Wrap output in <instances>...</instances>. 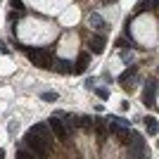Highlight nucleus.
Listing matches in <instances>:
<instances>
[{
	"instance_id": "1",
	"label": "nucleus",
	"mask_w": 159,
	"mask_h": 159,
	"mask_svg": "<svg viewBox=\"0 0 159 159\" xmlns=\"http://www.w3.org/2000/svg\"><path fill=\"white\" fill-rule=\"evenodd\" d=\"M24 52L29 55V60H31L33 66H38V69H50V52H48L45 48H24Z\"/></svg>"
},
{
	"instance_id": "2",
	"label": "nucleus",
	"mask_w": 159,
	"mask_h": 159,
	"mask_svg": "<svg viewBox=\"0 0 159 159\" xmlns=\"http://www.w3.org/2000/svg\"><path fill=\"white\" fill-rule=\"evenodd\" d=\"M26 147H29V152H31V154H36L38 159H43L48 152H50V147H48L45 143H43V140L38 138V135H33L31 131L26 133Z\"/></svg>"
},
{
	"instance_id": "3",
	"label": "nucleus",
	"mask_w": 159,
	"mask_h": 159,
	"mask_svg": "<svg viewBox=\"0 0 159 159\" xmlns=\"http://www.w3.org/2000/svg\"><path fill=\"white\" fill-rule=\"evenodd\" d=\"M128 150H126V159H145V140L135 135V138L128 143Z\"/></svg>"
},
{
	"instance_id": "4",
	"label": "nucleus",
	"mask_w": 159,
	"mask_h": 159,
	"mask_svg": "<svg viewBox=\"0 0 159 159\" xmlns=\"http://www.w3.org/2000/svg\"><path fill=\"white\" fill-rule=\"evenodd\" d=\"M48 128H50V133H52L57 140H66L69 135H71V133H69V128L64 126V121H60L57 116H55V114L50 116V119H48Z\"/></svg>"
},
{
	"instance_id": "5",
	"label": "nucleus",
	"mask_w": 159,
	"mask_h": 159,
	"mask_svg": "<svg viewBox=\"0 0 159 159\" xmlns=\"http://www.w3.org/2000/svg\"><path fill=\"white\" fill-rule=\"evenodd\" d=\"M143 102H145V107H150V109H154V105H157V81L150 79L145 83V90H143Z\"/></svg>"
},
{
	"instance_id": "6",
	"label": "nucleus",
	"mask_w": 159,
	"mask_h": 159,
	"mask_svg": "<svg viewBox=\"0 0 159 159\" xmlns=\"http://www.w3.org/2000/svg\"><path fill=\"white\" fill-rule=\"evenodd\" d=\"M29 131L33 133V135H38L43 143H45L48 147H52V133H50V128H48V124H33Z\"/></svg>"
},
{
	"instance_id": "7",
	"label": "nucleus",
	"mask_w": 159,
	"mask_h": 159,
	"mask_svg": "<svg viewBox=\"0 0 159 159\" xmlns=\"http://www.w3.org/2000/svg\"><path fill=\"white\" fill-rule=\"evenodd\" d=\"M135 76H138V66L133 64V66H128L126 71L121 74L119 76V83L124 88H126V90H133V83H135Z\"/></svg>"
},
{
	"instance_id": "8",
	"label": "nucleus",
	"mask_w": 159,
	"mask_h": 159,
	"mask_svg": "<svg viewBox=\"0 0 159 159\" xmlns=\"http://www.w3.org/2000/svg\"><path fill=\"white\" fill-rule=\"evenodd\" d=\"M114 135L119 138V143H121V145H128V143H131V140L135 138L138 133L133 131L131 126H126V128H116V131H114Z\"/></svg>"
},
{
	"instance_id": "9",
	"label": "nucleus",
	"mask_w": 159,
	"mask_h": 159,
	"mask_svg": "<svg viewBox=\"0 0 159 159\" xmlns=\"http://www.w3.org/2000/svg\"><path fill=\"white\" fill-rule=\"evenodd\" d=\"M88 66H90V55H88V52H81L79 60H76V64H74V71L71 74H83Z\"/></svg>"
},
{
	"instance_id": "10",
	"label": "nucleus",
	"mask_w": 159,
	"mask_h": 159,
	"mask_svg": "<svg viewBox=\"0 0 159 159\" xmlns=\"http://www.w3.org/2000/svg\"><path fill=\"white\" fill-rule=\"evenodd\" d=\"M88 45H90V52L100 55L102 50H105V45H107V43H105V36H98V33H95V36H90Z\"/></svg>"
},
{
	"instance_id": "11",
	"label": "nucleus",
	"mask_w": 159,
	"mask_h": 159,
	"mask_svg": "<svg viewBox=\"0 0 159 159\" xmlns=\"http://www.w3.org/2000/svg\"><path fill=\"white\" fill-rule=\"evenodd\" d=\"M88 21H90V26H93L95 31H102V33H105L107 29H109V24H107V21L102 19V17H100L98 12H93V14H90V17H88Z\"/></svg>"
},
{
	"instance_id": "12",
	"label": "nucleus",
	"mask_w": 159,
	"mask_h": 159,
	"mask_svg": "<svg viewBox=\"0 0 159 159\" xmlns=\"http://www.w3.org/2000/svg\"><path fill=\"white\" fill-rule=\"evenodd\" d=\"M93 128H95V133H98V138H100V143L107 138V124L102 119H98V121H93Z\"/></svg>"
},
{
	"instance_id": "13",
	"label": "nucleus",
	"mask_w": 159,
	"mask_h": 159,
	"mask_svg": "<svg viewBox=\"0 0 159 159\" xmlns=\"http://www.w3.org/2000/svg\"><path fill=\"white\" fill-rule=\"evenodd\" d=\"M145 128H147V135H157L159 133V126H157V119L154 116H145Z\"/></svg>"
},
{
	"instance_id": "14",
	"label": "nucleus",
	"mask_w": 159,
	"mask_h": 159,
	"mask_svg": "<svg viewBox=\"0 0 159 159\" xmlns=\"http://www.w3.org/2000/svg\"><path fill=\"white\" fill-rule=\"evenodd\" d=\"M57 71H60V74H71L74 71V64L69 60H57Z\"/></svg>"
},
{
	"instance_id": "15",
	"label": "nucleus",
	"mask_w": 159,
	"mask_h": 159,
	"mask_svg": "<svg viewBox=\"0 0 159 159\" xmlns=\"http://www.w3.org/2000/svg\"><path fill=\"white\" fill-rule=\"evenodd\" d=\"M76 126L83 128V131H93V119H90V116H79Z\"/></svg>"
},
{
	"instance_id": "16",
	"label": "nucleus",
	"mask_w": 159,
	"mask_h": 159,
	"mask_svg": "<svg viewBox=\"0 0 159 159\" xmlns=\"http://www.w3.org/2000/svg\"><path fill=\"white\" fill-rule=\"evenodd\" d=\"M147 10H152V2H150V0H140L138 5H135V14H140V12H147Z\"/></svg>"
},
{
	"instance_id": "17",
	"label": "nucleus",
	"mask_w": 159,
	"mask_h": 159,
	"mask_svg": "<svg viewBox=\"0 0 159 159\" xmlns=\"http://www.w3.org/2000/svg\"><path fill=\"white\" fill-rule=\"evenodd\" d=\"M57 98H60V95L55 93V90H45V93H40V100H43V102H55Z\"/></svg>"
},
{
	"instance_id": "18",
	"label": "nucleus",
	"mask_w": 159,
	"mask_h": 159,
	"mask_svg": "<svg viewBox=\"0 0 159 159\" xmlns=\"http://www.w3.org/2000/svg\"><path fill=\"white\" fill-rule=\"evenodd\" d=\"M17 159H38V157L31 154L29 150H24V147H19V150H17Z\"/></svg>"
},
{
	"instance_id": "19",
	"label": "nucleus",
	"mask_w": 159,
	"mask_h": 159,
	"mask_svg": "<svg viewBox=\"0 0 159 159\" xmlns=\"http://www.w3.org/2000/svg\"><path fill=\"white\" fill-rule=\"evenodd\" d=\"M93 90L98 93V98H102V100L109 98V90H107V88H93Z\"/></svg>"
},
{
	"instance_id": "20",
	"label": "nucleus",
	"mask_w": 159,
	"mask_h": 159,
	"mask_svg": "<svg viewBox=\"0 0 159 159\" xmlns=\"http://www.w3.org/2000/svg\"><path fill=\"white\" fill-rule=\"evenodd\" d=\"M10 5H12L14 10H24V5H21V0H10Z\"/></svg>"
},
{
	"instance_id": "21",
	"label": "nucleus",
	"mask_w": 159,
	"mask_h": 159,
	"mask_svg": "<svg viewBox=\"0 0 159 159\" xmlns=\"http://www.w3.org/2000/svg\"><path fill=\"white\" fill-rule=\"evenodd\" d=\"M116 45H119V48H128V40L119 36V38H116Z\"/></svg>"
},
{
	"instance_id": "22",
	"label": "nucleus",
	"mask_w": 159,
	"mask_h": 159,
	"mask_svg": "<svg viewBox=\"0 0 159 159\" xmlns=\"http://www.w3.org/2000/svg\"><path fill=\"white\" fill-rule=\"evenodd\" d=\"M86 88H95V79H88L86 81Z\"/></svg>"
},
{
	"instance_id": "23",
	"label": "nucleus",
	"mask_w": 159,
	"mask_h": 159,
	"mask_svg": "<svg viewBox=\"0 0 159 159\" xmlns=\"http://www.w3.org/2000/svg\"><path fill=\"white\" fill-rule=\"evenodd\" d=\"M112 2H116V0H102V5H112Z\"/></svg>"
},
{
	"instance_id": "24",
	"label": "nucleus",
	"mask_w": 159,
	"mask_h": 159,
	"mask_svg": "<svg viewBox=\"0 0 159 159\" xmlns=\"http://www.w3.org/2000/svg\"><path fill=\"white\" fill-rule=\"evenodd\" d=\"M2 157H5V150H2V147H0V159H2Z\"/></svg>"
}]
</instances>
